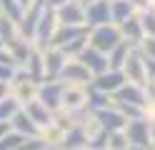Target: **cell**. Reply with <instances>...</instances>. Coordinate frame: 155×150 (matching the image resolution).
Wrapping results in <instances>:
<instances>
[{"mask_svg":"<svg viewBox=\"0 0 155 150\" xmlns=\"http://www.w3.org/2000/svg\"><path fill=\"white\" fill-rule=\"evenodd\" d=\"M18 68H10V65H0V80H10L15 75Z\"/></svg>","mask_w":155,"mask_h":150,"instance_id":"e575fe53","label":"cell"},{"mask_svg":"<svg viewBox=\"0 0 155 150\" xmlns=\"http://www.w3.org/2000/svg\"><path fill=\"white\" fill-rule=\"evenodd\" d=\"M55 15L63 25H85V5L80 0H68L60 8H55Z\"/></svg>","mask_w":155,"mask_h":150,"instance_id":"7c38bea8","label":"cell"},{"mask_svg":"<svg viewBox=\"0 0 155 150\" xmlns=\"http://www.w3.org/2000/svg\"><path fill=\"white\" fill-rule=\"evenodd\" d=\"M98 113V118H100V125H103V130L105 133H113V130H123L125 125H128V118H125L118 108H115V103L110 105V108H103V110H95Z\"/></svg>","mask_w":155,"mask_h":150,"instance_id":"2e32d148","label":"cell"},{"mask_svg":"<svg viewBox=\"0 0 155 150\" xmlns=\"http://www.w3.org/2000/svg\"><path fill=\"white\" fill-rule=\"evenodd\" d=\"M0 48H5V45H3V40H0Z\"/></svg>","mask_w":155,"mask_h":150,"instance_id":"c3c4849f","label":"cell"},{"mask_svg":"<svg viewBox=\"0 0 155 150\" xmlns=\"http://www.w3.org/2000/svg\"><path fill=\"white\" fill-rule=\"evenodd\" d=\"M120 40H123V35H120V28L115 23L88 28V45L95 48V50H100V53H110Z\"/></svg>","mask_w":155,"mask_h":150,"instance_id":"6da1fadb","label":"cell"},{"mask_svg":"<svg viewBox=\"0 0 155 150\" xmlns=\"http://www.w3.org/2000/svg\"><path fill=\"white\" fill-rule=\"evenodd\" d=\"M115 103H128V105H138L145 113V103H148V85H138V83H128L125 80L120 90H115L113 95Z\"/></svg>","mask_w":155,"mask_h":150,"instance_id":"9c48e42d","label":"cell"},{"mask_svg":"<svg viewBox=\"0 0 155 150\" xmlns=\"http://www.w3.org/2000/svg\"><path fill=\"white\" fill-rule=\"evenodd\" d=\"M0 8H3V15L5 18H10V20H20L23 18V13H25V8L18 3V0H0Z\"/></svg>","mask_w":155,"mask_h":150,"instance_id":"83f0119b","label":"cell"},{"mask_svg":"<svg viewBox=\"0 0 155 150\" xmlns=\"http://www.w3.org/2000/svg\"><path fill=\"white\" fill-rule=\"evenodd\" d=\"M148 90H150V93H155V80H150V83H148Z\"/></svg>","mask_w":155,"mask_h":150,"instance_id":"ee69618b","label":"cell"},{"mask_svg":"<svg viewBox=\"0 0 155 150\" xmlns=\"http://www.w3.org/2000/svg\"><path fill=\"white\" fill-rule=\"evenodd\" d=\"M63 88H65L63 80H40V85H38V100L55 113V110H60Z\"/></svg>","mask_w":155,"mask_h":150,"instance_id":"30bf717a","label":"cell"},{"mask_svg":"<svg viewBox=\"0 0 155 150\" xmlns=\"http://www.w3.org/2000/svg\"><path fill=\"white\" fill-rule=\"evenodd\" d=\"M18 38H23L20 30H18V23L10 20V18H5V15H0V40H3V45L8 48L10 43H15Z\"/></svg>","mask_w":155,"mask_h":150,"instance_id":"cb8c5ba5","label":"cell"},{"mask_svg":"<svg viewBox=\"0 0 155 150\" xmlns=\"http://www.w3.org/2000/svg\"><path fill=\"white\" fill-rule=\"evenodd\" d=\"M135 45L133 43H128V40H120L118 45H115L110 53H108V65L110 68H115V70H120L123 68V63H125V58H128V53L133 50Z\"/></svg>","mask_w":155,"mask_h":150,"instance_id":"603a6c76","label":"cell"},{"mask_svg":"<svg viewBox=\"0 0 155 150\" xmlns=\"http://www.w3.org/2000/svg\"><path fill=\"white\" fill-rule=\"evenodd\" d=\"M110 105H113V95L88 85V108L90 110H103V108H110Z\"/></svg>","mask_w":155,"mask_h":150,"instance_id":"d4e9b609","label":"cell"},{"mask_svg":"<svg viewBox=\"0 0 155 150\" xmlns=\"http://www.w3.org/2000/svg\"><path fill=\"white\" fill-rule=\"evenodd\" d=\"M123 75L128 83H138V85H148V73H145V58L143 53L138 50V45H135L128 58H125V63H123Z\"/></svg>","mask_w":155,"mask_h":150,"instance_id":"277c9868","label":"cell"},{"mask_svg":"<svg viewBox=\"0 0 155 150\" xmlns=\"http://www.w3.org/2000/svg\"><path fill=\"white\" fill-rule=\"evenodd\" d=\"M23 70L28 75H30L33 80H38V83H40L43 80V50L40 48H30V53H28V58L23 60V65H20Z\"/></svg>","mask_w":155,"mask_h":150,"instance_id":"ffe728a7","label":"cell"},{"mask_svg":"<svg viewBox=\"0 0 155 150\" xmlns=\"http://www.w3.org/2000/svg\"><path fill=\"white\" fill-rule=\"evenodd\" d=\"M115 103V100H113ZM115 108L120 110V113L128 118V120H133V118H143L145 113H143V108H138V105H128V103H115Z\"/></svg>","mask_w":155,"mask_h":150,"instance_id":"4dcf8cb0","label":"cell"},{"mask_svg":"<svg viewBox=\"0 0 155 150\" xmlns=\"http://www.w3.org/2000/svg\"><path fill=\"white\" fill-rule=\"evenodd\" d=\"M43 150H48V148H43Z\"/></svg>","mask_w":155,"mask_h":150,"instance_id":"f907efd6","label":"cell"},{"mask_svg":"<svg viewBox=\"0 0 155 150\" xmlns=\"http://www.w3.org/2000/svg\"><path fill=\"white\" fill-rule=\"evenodd\" d=\"M108 3H110V0H108Z\"/></svg>","mask_w":155,"mask_h":150,"instance_id":"816d5d0a","label":"cell"},{"mask_svg":"<svg viewBox=\"0 0 155 150\" xmlns=\"http://www.w3.org/2000/svg\"><path fill=\"white\" fill-rule=\"evenodd\" d=\"M130 150H155L153 145H143V148H130Z\"/></svg>","mask_w":155,"mask_h":150,"instance_id":"7bdbcfd3","label":"cell"},{"mask_svg":"<svg viewBox=\"0 0 155 150\" xmlns=\"http://www.w3.org/2000/svg\"><path fill=\"white\" fill-rule=\"evenodd\" d=\"M88 35V28L85 25H58V30H55V35H53V43L50 45H55V48H65V45H70V43H75V40H80V38H85Z\"/></svg>","mask_w":155,"mask_h":150,"instance_id":"9a60e30c","label":"cell"},{"mask_svg":"<svg viewBox=\"0 0 155 150\" xmlns=\"http://www.w3.org/2000/svg\"><path fill=\"white\" fill-rule=\"evenodd\" d=\"M120 28V35H123V40H128V43H133V45H138L140 40H143V25H140V18H138V13H133L128 20H123V23L118 25Z\"/></svg>","mask_w":155,"mask_h":150,"instance_id":"d6986e66","label":"cell"},{"mask_svg":"<svg viewBox=\"0 0 155 150\" xmlns=\"http://www.w3.org/2000/svg\"><path fill=\"white\" fill-rule=\"evenodd\" d=\"M58 25H60V20H58L55 10L45 5V8H43V13H40V20H38V28H35L33 45H35V48H40V50H45L48 45L53 43V35H55Z\"/></svg>","mask_w":155,"mask_h":150,"instance_id":"3957f363","label":"cell"},{"mask_svg":"<svg viewBox=\"0 0 155 150\" xmlns=\"http://www.w3.org/2000/svg\"><path fill=\"white\" fill-rule=\"evenodd\" d=\"M43 3H45L48 8H53V10H55V8H60L63 3H68V0H43Z\"/></svg>","mask_w":155,"mask_h":150,"instance_id":"74e56055","label":"cell"},{"mask_svg":"<svg viewBox=\"0 0 155 150\" xmlns=\"http://www.w3.org/2000/svg\"><path fill=\"white\" fill-rule=\"evenodd\" d=\"M75 58H78V60H80V63L93 73V78H95V75H100L103 70H108V68H110V65H108V53H100V50H95V48H90V45H85Z\"/></svg>","mask_w":155,"mask_h":150,"instance_id":"8fae6325","label":"cell"},{"mask_svg":"<svg viewBox=\"0 0 155 150\" xmlns=\"http://www.w3.org/2000/svg\"><path fill=\"white\" fill-rule=\"evenodd\" d=\"M48 150H63V148H48Z\"/></svg>","mask_w":155,"mask_h":150,"instance_id":"7dc6e473","label":"cell"},{"mask_svg":"<svg viewBox=\"0 0 155 150\" xmlns=\"http://www.w3.org/2000/svg\"><path fill=\"white\" fill-rule=\"evenodd\" d=\"M150 145L155 148V120H150Z\"/></svg>","mask_w":155,"mask_h":150,"instance_id":"f35d334b","label":"cell"},{"mask_svg":"<svg viewBox=\"0 0 155 150\" xmlns=\"http://www.w3.org/2000/svg\"><path fill=\"white\" fill-rule=\"evenodd\" d=\"M138 18H140L143 33H145V35H155V8L148 5V8L138 10Z\"/></svg>","mask_w":155,"mask_h":150,"instance_id":"4316f807","label":"cell"},{"mask_svg":"<svg viewBox=\"0 0 155 150\" xmlns=\"http://www.w3.org/2000/svg\"><path fill=\"white\" fill-rule=\"evenodd\" d=\"M8 123H10V130H15V133H20V135H25V138H35L38 130H40L30 118H28V113H25L23 108H18Z\"/></svg>","mask_w":155,"mask_h":150,"instance_id":"ac0fdd59","label":"cell"},{"mask_svg":"<svg viewBox=\"0 0 155 150\" xmlns=\"http://www.w3.org/2000/svg\"><path fill=\"white\" fill-rule=\"evenodd\" d=\"M65 63H68V55L63 50L55 45H48L43 50V80H58Z\"/></svg>","mask_w":155,"mask_h":150,"instance_id":"ba28073f","label":"cell"},{"mask_svg":"<svg viewBox=\"0 0 155 150\" xmlns=\"http://www.w3.org/2000/svg\"><path fill=\"white\" fill-rule=\"evenodd\" d=\"M133 13H138V8L130 0H110V20L115 25H120L123 20H128Z\"/></svg>","mask_w":155,"mask_h":150,"instance_id":"44dd1931","label":"cell"},{"mask_svg":"<svg viewBox=\"0 0 155 150\" xmlns=\"http://www.w3.org/2000/svg\"><path fill=\"white\" fill-rule=\"evenodd\" d=\"M8 133H10V123H8V120H0V138L8 135Z\"/></svg>","mask_w":155,"mask_h":150,"instance_id":"8d00e7d4","label":"cell"},{"mask_svg":"<svg viewBox=\"0 0 155 150\" xmlns=\"http://www.w3.org/2000/svg\"><path fill=\"white\" fill-rule=\"evenodd\" d=\"M125 138H128L130 148H143V145H150V120L148 118H133L128 120V125L123 128Z\"/></svg>","mask_w":155,"mask_h":150,"instance_id":"52a82bcc","label":"cell"},{"mask_svg":"<svg viewBox=\"0 0 155 150\" xmlns=\"http://www.w3.org/2000/svg\"><path fill=\"white\" fill-rule=\"evenodd\" d=\"M145 58V55H143ZM145 73H148V83L155 80V58H145Z\"/></svg>","mask_w":155,"mask_h":150,"instance_id":"836d02e7","label":"cell"},{"mask_svg":"<svg viewBox=\"0 0 155 150\" xmlns=\"http://www.w3.org/2000/svg\"><path fill=\"white\" fill-rule=\"evenodd\" d=\"M58 80H63V83H68V85H90L93 83V73L78 58H68V63L63 65Z\"/></svg>","mask_w":155,"mask_h":150,"instance_id":"8992f818","label":"cell"},{"mask_svg":"<svg viewBox=\"0 0 155 150\" xmlns=\"http://www.w3.org/2000/svg\"><path fill=\"white\" fill-rule=\"evenodd\" d=\"M130 3L138 8V10H143V8H148V0H130Z\"/></svg>","mask_w":155,"mask_h":150,"instance_id":"ab89813d","label":"cell"},{"mask_svg":"<svg viewBox=\"0 0 155 150\" xmlns=\"http://www.w3.org/2000/svg\"><path fill=\"white\" fill-rule=\"evenodd\" d=\"M38 138H40L48 148H60L63 140H65V130L58 128L55 123H50V125H45V128L38 130Z\"/></svg>","mask_w":155,"mask_h":150,"instance_id":"7402d4cb","label":"cell"},{"mask_svg":"<svg viewBox=\"0 0 155 150\" xmlns=\"http://www.w3.org/2000/svg\"><path fill=\"white\" fill-rule=\"evenodd\" d=\"M105 23H113L108 0H93V3L85 5V28H95V25H105Z\"/></svg>","mask_w":155,"mask_h":150,"instance_id":"5bb4252c","label":"cell"},{"mask_svg":"<svg viewBox=\"0 0 155 150\" xmlns=\"http://www.w3.org/2000/svg\"><path fill=\"white\" fill-rule=\"evenodd\" d=\"M148 5H153V8H155V0H148Z\"/></svg>","mask_w":155,"mask_h":150,"instance_id":"bcb514c9","label":"cell"},{"mask_svg":"<svg viewBox=\"0 0 155 150\" xmlns=\"http://www.w3.org/2000/svg\"><path fill=\"white\" fill-rule=\"evenodd\" d=\"M38 85H40L38 80H33L23 68H18L15 75L10 78V95H13L20 105H25V103H30V100L38 98Z\"/></svg>","mask_w":155,"mask_h":150,"instance_id":"7a4b0ae2","label":"cell"},{"mask_svg":"<svg viewBox=\"0 0 155 150\" xmlns=\"http://www.w3.org/2000/svg\"><path fill=\"white\" fill-rule=\"evenodd\" d=\"M60 108L68 113H80L88 108V85H68L63 88V98H60Z\"/></svg>","mask_w":155,"mask_h":150,"instance_id":"5b68a950","label":"cell"},{"mask_svg":"<svg viewBox=\"0 0 155 150\" xmlns=\"http://www.w3.org/2000/svg\"><path fill=\"white\" fill-rule=\"evenodd\" d=\"M88 150H108L105 145H88Z\"/></svg>","mask_w":155,"mask_h":150,"instance_id":"b9f144b4","label":"cell"},{"mask_svg":"<svg viewBox=\"0 0 155 150\" xmlns=\"http://www.w3.org/2000/svg\"><path fill=\"white\" fill-rule=\"evenodd\" d=\"M80 3H83V5H88V3H93V0H80Z\"/></svg>","mask_w":155,"mask_h":150,"instance_id":"f6af8a7d","label":"cell"},{"mask_svg":"<svg viewBox=\"0 0 155 150\" xmlns=\"http://www.w3.org/2000/svg\"><path fill=\"white\" fill-rule=\"evenodd\" d=\"M20 108V103L13 98V95H8V98H3L0 100V120H10L13 118V113Z\"/></svg>","mask_w":155,"mask_h":150,"instance_id":"f1b7e54d","label":"cell"},{"mask_svg":"<svg viewBox=\"0 0 155 150\" xmlns=\"http://www.w3.org/2000/svg\"><path fill=\"white\" fill-rule=\"evenodd\" d=\"M105 148L108 150H130V143L123 130H113V133H105Z\"/></svg>","mask_w":155,"mask_h":150,"instance_id":"484cf974","label":"cell"},{"mask_svg":"<svg viewBox=\"0 0 155 150\" xmlns=\"http://www.w3.org/2000/svg\"><path fill=\"white\" fill-rule=\"evenodd\" d=\"M20 108L28 113V118H30L38 128H45V125H50V123H53V110L48 108V105H43L38 98L30 100V103H25V105H20Z\"/></svg>","mask_w":155,"mask_h":150,"instance_id":"e0dca14e","label":"cell"},{"mask_svg":"<svg viewBox=\"0 0 155 150\" xmlns=\"http://www.w3.org/2000/svg\"><path fill=\"white\" fill-rule=\"evenodd\" d=\"M10 95V80H0V100Z\"/></svg>","mask_w":155,"mask_h":150,"instance_id":"d590c367","label":"cell"},{"mask_svg":"<svg viewBox=\"0 0 155 150\" xmlns=\"http://www.w3.org/2000/svg\"><path fill=\"white\" fill-rule=\"evenodd\" d=\"M23 140H25V135H20V133H15V130H10L8 135L0 138V150H18V145H20Z\"/></svg>","mask_w":155,"mask_h":150,"instance_id":"f546056e","label":"cell"},{"mask_svg":"<svg viewBox=\"0 0 155 150\" xmlns=\"http://www.w3.org/2000/svg\"><path fill=\"white\" fill-rule=\"evenodd\" d=\"M138 50L145 58H155V35H143V40L138 43Z\"/></svg>","mask_w":155,"mask_h":150,"instance_id":"1f68e13d","label":"cell"},{"mask_svg":"<svg viewBox=\"0 0 155 150\" xmlns=\"http://www.w3.org/2000/svg\"><path fill=\"white\" fill-rule=\"evenodd\" d=\"M18 3H20V5H23V8H30V5H33V3H35V0H18Z\"/></svg>","mask_w":155,"mask_h":150,"instance_id":"60d3db41","label":"cell"},{"mask_svg":"<svg viewBox=\"0 0 155 150\" xmlns=\"http://www.w3.org/2000/svg\"><path fill=\"white\" fill-rule=\"evenodd\" d=\"M0 65H10V68H20L18 65V60L10 55V50L8 48H0Z\"/></svg>","mask_w":155,"mask_h":150,"instance_id":"d6a6232c","label":"cell"},{"mask_svg":"<svg viewBox=\"0 0 155 150\" xmlns=\"http://www.w3.org/2000/svg\"><path fill=\"white\" fill-rule=\"evenodd\" d=\"M123 83H125L123 70L108 68V70H103L100 75H95L90 85H93V88H98V90H103V93H108V95H115V90H120Z\"/></svg>","mask_w":155,"mask_h":150,"instance_id":"4fadbf2b","label":"cell"},{"mask_svg":"<svg viewBox=\"0 0 155 150\" xmlns=\"http://www.w3.org/2000/svg\"><path fill=\"white\" fill-rule=\"evenodd\" d=\"M0 15H3V8H0Z\"/></svg>","mask_w":155,"mask_h":150,"instance_id":"681fc988","label":"cell"}]
</instances>
